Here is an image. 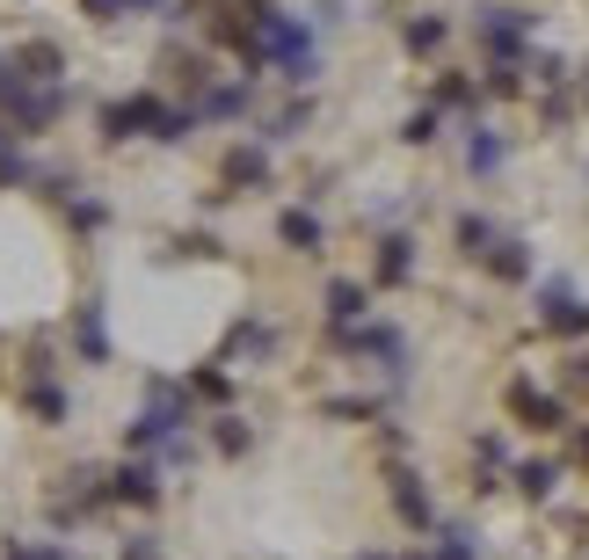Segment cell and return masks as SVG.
Listing matches in <instances>:
<instances>
[{"label": "cell", "mask_w": 589, "mask_h": 560, "mask_svg": "<svg viewBox=\"0 0 589 560\" xmlns=\"http://www.w3.org/2000/svg\"><path fill=\"white\" fill-rule=\"evenodd\" d=\"M510 408L524 415V430H567V408L553 400V393H539L532 379H516V386H510Z\"/></svg>", "instance_id": "1"}, {"label": "cell", "mask_w": 589, "mask_h": 560, "mask_svg": "<svg viewBox=\"0 0 589 560\" xmlns=\"http://www.w3.org/2000/svg\"><path fill=\"white\" fill-rule=\"evenodd\" d=\"M539 314H546V328H561V335H589V306L567 284H546L539 292Z\"/></svg>", "instance_id": "2"}, {"label": "cell", "mask_w": 589, "mask_h": 560, "mask_svg": "<svg viewBox=\"0 0 589 560\" xmlns=\"http://www.w3.org/2000/svg\"><path fill=\"white\" fill-rule=\"evenodd\" d=\"M393 510L408 517L415 532H430V495H422V481H415V473H393Z\"/></svg>", "instance_id": "3"}, {"label": "cell", "mask_w": 589, "mask_h": 560, "mask_svg": "<svg viewBox=\"0 0 589 560\" xmlns=\"http://www.w3.org/2000/svg\"><path fill=\"white\" fill-rule=\"evenodd\" d=\"M408 269H415V241L408 233L379 241V284H408Z\"/></svg>", "instance_id": "4"}, {"label": "cell", "mask_w": 589, "mask_h": 560, "mask_svg": "<svg viewBox=\"0 0 589 560\" xmlns=\"http://www.w3.org/2000/svg\"><path fill=\"white\" fill-rule=\"evenodd\" d=\"M516 487H524L532 502H546V495L561 487V466H553V459H524V466H516Z\"/></svg>", "instance_id": "5"}, {"label": "cell", "mask_w": 589, "mask_h": 560, "mask_svg": "<svg viewBox=\"0 0 589 560\" xmlns=\"http://www.w3.org/2000/svg\"><path fill=\"white\" fill-rule=\"evenodd\" d=\"M110 495H124V502H153V495H161V481H153V466H124Z\"/></svg>", "instance_id": "6"}, {"label": "cell", "mask_w": 589, "mask_h": 560, "mask_svg": "<svg viewBox=\"0 0 589 560\" xmlns=\"http://www.w3.org/2000/svg\"><path fill=\"white\" fill-rule=\"evenodd\" d=\"M277 233H284L298 255H313V247H320V219H313V212H284V226H277Z\"/></svg>", "instance_id": "7"}, {"label": "cell", "mask_w": 589, "mask_h": 560, "mask_svg": "<svg viewBox=\"0 0 589 560\" xmlns=\"http://www.w3.org/2000/svg\"><path fill=\"white\" fill-rule=\"evenodd\" d=\"M357 314H364V292H357V284H328V320H335V328H349Z\"/></svg>", "instance_id": "8"}, {"label": "cell", "mask_w": 589, "mask_h": 560, "mask_svg": "<svg viewBox=\"0 0 589 560\" xmlns=\"http://www.w3.org/2000/svg\"><path fill=\"white\" fill-rule=\"evenodd\" d=\"M495 277H524V269H532V255H524V241H495Z\"/></svg>", "instance_id": "9"}, {"label": "cell", "mask_w": 589, "mask_h": 560, "mask_svg": "<svg viewBox=\"0 0 589 560\" xmlns=\"http://www.w3.org/2000/svg\"><path fill=\"white\" fill-rule=\"evenodd\" d=\"M430 560H481V546H473V532L459 524V532H444V546H437Z\"/></svg>", "instance_id": "10"}, {"label": "cell", "mask_w": 589, "mask_h": 560, "mask_svg": "<svg viewBox=\"0 0 589 560\" xmlns=\"http://www.w3.org/2000/svg\"><path fill=\"white\" fill-rule=\"evenodd\" d=\"M226 175H233V182H263V153H233Z\"/></svg>", "instance_id": "11"}, {"label": "cell", "mask_w": 589, "mask_h": 560, "mask_svg": "<svg viewBox=\"0 0 589 560\" xmlns=\"http://www.w3.org/2000/svg\"><path fill=\"white\" fill-rule=\"evenodd\" d=\"M459 241H466V255H488V241H495V233H488L481 219H459Z\"/></svg>", "instance_id": "12"}, {"label": "cell", "mask_w": 589, "mask_h": 560, "mask_svg": "<svg viewBox=\"0 0 589 560\" xmlns=\"http://www.w3.org/2000/svg\"><path fill=\"white\" fill-rule=\"evenodd\" d=\"M430 44H444V23H437V15H430V23H415V29H408V51H430Z\"/></svg>", "instance_id": "13"}, {"label": "cell", "mask_w": 589, "mask_h": 560, "mask_svg": "<svg viewBox=\"0 0 589 560\" xmlns=\"http://www.w3.org/2000/svg\"><path fill=\"white\" fill-rule=\"evenodd\" d=\"M8 560H51L44 546H8Z\"/></svg>", "instance_id": "14"}, {"label": "cell", "mask_w": 589, "mask_h": 560, "mask_svg": "<svg viewBox=\"0 0 589 560\" xmlns=\"http://www.w3.org/2000/svg\"><path fill=\"white\" fill-rule=\"evenodd\" d=\"M582 459H589V430H582Z\"/></svg>", "instance_id": "15"}]
</instances>
